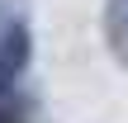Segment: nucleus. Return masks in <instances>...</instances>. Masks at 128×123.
<instances>
[{"instance_id": "nucleus-2", "label": "nucleus", "mask_w": 128, "mask_h": 123, "mask_svg": "<svg viewBox=\"0 0 128 123\" xmlns=\"http://www.w3.org/2000/svg\"><path fill=\"white\" fill-rule=\"evenodd\" d=\"M0 123H19V114H14V104H5V95H0Z\"/></svg>"}, {"instance_id": "nucleus-1", "label": "nucleus", "mask_w": 128, "mask_h": 123, "mask_svg": "<svg viewBox=\"0 0 128 123\" xmlns=\"http://www.w3.org/2000/svg\"><path fill=\"white\" fill-rule=\"evenodd\" d=\"M24 62H28V28L14 9H0V95L24 71Z\"/></svg>"}]
</instances>
